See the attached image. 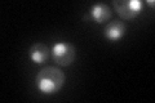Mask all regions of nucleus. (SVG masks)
Listing matches in <instances>:
<instances>
[{
  "label": "nucleus",
  "mask_w": 155,
  "mask_h": 103,
  "mask_svg": "<svg viewBox=\"0 0 155 103\" xmlns=\"http://www.w3.org/2000/svg\"><path fill=\"white\" fill-rule=\"evenodd\" d=\"M125 34V26L120 21H113L105 27V37L110 41H116L122 39Z\"/></svg>",
  "instance_id": "obj_6"
},
{
  "label": "nucleus",
  "mask_w": 155,
  "mask_h": 103,
  "mask_svg": "<svg viewBox=\"0 0 155 103\" xmlns=\"http://www.w3.org/2000/svg\"><path fill=\"white\" fill-rule=\"evenodd\" d=\"M76 57L75 48L66 43L54 44L52 48V60L61 67H67L74 62Z\"/></svg>",
  "instance_id": "obj_3"
},
{
  "label": "nucleus",
  "mask_w": 155,
  "mask_h": 103,
  "mask_svg": "<svg viewBox=\"0 0 155 103\" xmlns=\"http://www.w3.org/2000/svg\"><path fill=\"white\" fill-rule=\"evenodd\" d=\"M49 48H48L47 44L44 43H35L32 44L28 49V57H30V60L32 62L38 63V65H40V63H44L48 58H49Z\"/></svg>",
  "instance_id": "obj_4"
},
{
  "label": "nucleus",
  "mask_w": 155,
  "mask_h": 103,
  "mask_svg": "<svg viewBox=\"0 0 155 103\" xmlns=\"http://www.w3.org/2000/svg\"><path fill=\"white\" fill-rule=\"evenodd\" d=\"M113 7L120 18L129 21L141 13L142 2L141 0H114Z\"/></svg>",
  "instance_id": "obj_2"
},
{
  "label": "nucleus",
  "mask_w": 155,
  "mask_h": 103,
  "mask_svg": "<svg viewBox=\"0 0 155 103\" xmlns=\"http://www.w3.org/2000/svg\"><path fill=\"white\" fill-rule=\"evenodd\" d=\"M89 14H91V18L97 23H104L106 21H109L111 18V16H113L110 8L106 5V4H102V3L94 4V5L91 8Z\"/></svg>",
  "instance_id": "obj_5"
},
{
  "label": "nucleus",
  "mask_w": 155,
  "mask_h": 103,
  "mask_svg": "<svg viewBox=\"0 0 155 103\" xmlns=\"http://www.w3.org/2000/svg\"><path fill=\"white\" fill-rule=\"evenodd\" d=\"M66 76L61 68L56 66H45L38 72L35 82L38 89L45 94H53L64 86Z\"/></svg>",
  "instance_id": "obj_1"
},
{
  "label": "nucleus",
  "mask_w": 155,
  "mask_h": 103,
  "mask_svg": "<svg viewBox=\"0 0 155 103\" xmlns=\"http://www.w3.org/2000/svg\"><path fill=\"white\" fill-rule=\"evenodd\" d=\"M147 3L150 4V5H154V0H147Z\"/></svg>",
  "instance_id": "obj_7"
}]
</instances>
